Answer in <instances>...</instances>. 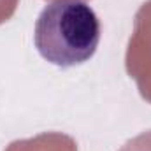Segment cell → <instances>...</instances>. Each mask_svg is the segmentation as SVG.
Instances as JSON below:
<instances>
[{"mask_svg":"<svg viewBox=\"0 0 151 151\" xmlns=\"http://www.w3.org/2000/svg\"><path fill=\"white\" fill-rule=\"evenodd\" d=\"M39 55L62 69L93 58L100 42V21L84 0H53L39 14L34 30Z\"/></svg>","mask_w":151,"mask_h":151,"instance_id":"1","label":"cell"}]
</instances>
